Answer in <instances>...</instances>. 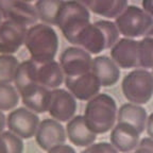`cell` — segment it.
<instances>
[{
    "label": "cell",
    "instance_id": "cell-1",
    "mask_svg": "<svg viewBox=\"0 0 153 153\" xmlns=\"http://www.w3.org/2000/svg\"><path fill=\"white\" fill-rule=\"evenodd\" d=\"M117 115L118 108L115 99L102 93L87 101L83 116L87 127L97 135L112 131Z\"/></svg>",
    "mask_w": 153,
    "mask_h": 153
},
{
    "label": "cell",
    "instance_id": "cell-2",
    "mask_svg": "<svg viewBox=\"0 0 153 153\" xmlns=\"http://www.w3.org/2000/svg\"><path fill=\"white\" fill-rule=\"evenodd\" d=\"M25 45L32 61L38 64L51 62L59 50V37L51 26L36 24L28 28Z\"/></svg>",
    "mask_w": 153,
    "mask_h": 153
},
{
    "label": "cell",
    "instance_id": "cell-3",
    "mask_svg": "<svg viewBox=\"0 0 153 153\" xmlns=\"http://www.w3.org/2000/svg\"><path fill=\"white\" fill-rule=\"evenodd\" d=\"M89 22V10L82 1H63L56 26L70 44L74 45L78 33Z\"/></svg>",
    "mask_w": 153,
    "mask_h": 153
},
{
    "label": "cell",
    "instance_id": "cell-4",
    "mask_svg": "<svg viewBox=\"0 0 153 153\" xmlns=\"http://www.w3.org/2000/svg\"><path fill=\"white\" fill-rule=\"evenodd\" d=\"M122 94L130 103L143 105L153 97V74L149 70H132L124 76L121 83Z\"/></svg>",
    "mask_w": 153,
    "mask_h": 153
},
{
    "label": "cell",
    "instance_id": "cell-5",
    "mask_svg": "<svg viewBox=\"0 0 153 153\" xmlns=\"http://www.w3.org/2000/svg\"><path fill=\"white\" fill-rule=\"evenodd\" d=\"M115 25L123 37L131 39L143 38L153 27V18L143 11V7L129 4L115 19Z\"/></svg>",
    "mask_w": 153,
    "mask_h": 153
},
{
    "label": "cell",
    "instance_id": "cell-6",
    "mask_svg": "<svg viewBox=\"0 0 153 153\" xmlns=\"http://www.w3.org/2000/svg\"><path fill=\"white\" fill-rule=\"evenodd\" d=\"M93 60L91 54L82 48L71 46L62 52L60 56V65L65 78H74L91 71Z\"/></svg>",
    "mask_w": 153,
    "mask_h": 153
},
{
    "label": "cell",
    "instance_id": "cell-7",
    "mask_svg": "<svg viewBox=\"0 0 153 153\" xmlns=\"http://www.w3.org/2000/svg\"><path fill=\"white\" fill-rule=\"evenodd\" d=\"M0 14L4 20L16 22L27 28L37 24L34 3L19 0H0Z\"/></svg>",
    "mask_w": 153,
    "mask_h": 153
},
{
    "label": "cell",
    "instance_id": "cell-8",
    "mask_svg": "<svg viewBox=\"0 0 153 153\" xmlns=\"http://www.w3.org/2000/svg\"><path fill=\"white\" fill-rule=\"evenodd\" d=\"M39 123L41 121L37 115L27 108H15L7 117L9 131L22 139L35 136Z\"/></svg>",
    "mask_w": 153,
    "mask_h": 153
},
{
    "label": "cell",
    "instance_id": "cell-9",
    "mask_svg": "<svg viewBox=\"0 0 153 153\" xmlns=\"http://www.w3.org/2000/svg\"><path fill=\"white\" fill-rule=\"evenodd\" d=\"M78 105L74 96L66 89L56 88L51 91L49 114L59 122H68L74 117Z\"/></svg>",
    "mask_w": 153,
    "mask_h": 153
},
{
    "label": "cell",
    "instance_id": "cell-10",
    "mask_svg": "<svg viewBox=\"0 0 153 153\" xmlns=\"http://www.w3.org/2000/svg\"><path fill=\"white\" fill-rule=\"evenodd\" d=\"M74 45L82 48L89 54H99L108 49L106 36L97 22L86 25L78 33Z\"/></svg>",
    "mask_w": 153,
    "mask_h": 153
},
{
    "label": "cell",
    "instance_id": "cell-11",
    "mask_svg": "<svg viewBox=\"0 0 153 153\" xmlns=\"http://www.w3.org/2000/svg\"><path fill=\"white\" fill-rule=\"evenodd\" d=\"M27 32V27L3 20L0 25V53L13 55V53L17 52L25 44Z\"/></svg>",
    "mask_w": 153,
    "mask_h": 153
},
{
    "label": "cell",
    "instance_id": "cell-12",
    "mask_svg": "<svg viewBox=\"0 0 153 153\" xmlns=\"http://www.w3.org/2000/svg\"><path fill=\"white\" fill-rule=\"evenodd\" d=\"M65 86L74 98L89 101L98 95L101 85L93 71L74 78H65Z\"/></svg>",
    "mask_w": 153,
    "mask_h": 153
},
{
    "label": "cell",
    "instance_id": "cell-13",
    "mask_svg": "<svg viewBox=\"0 0 153 153\" xmlns=\"http://www.w3.org/2000/svg\"><path fill=\"white\" fill-rule=\"evenodd\" d=\"M66 137V130L54 119H44L35 134L38 147L47 152L54 147L64 145Z\"/></svg>",
    "mask_w": 153,
    "mask_h": 153
},
{
    "label": "cell",
    "instance_id": "cell-14",
    "mask_svg": "<svg viewBox=\"0 0 153 153\" xmlns=\"http://www.w3.org/2000/svg\"><path fill=\"white\" fill-rule=\"evenodd\" d=\"M111 59L119 68H138L139 53L138 41L122 37L111 48Z\"/></svg>",
    "mask_w": 153,
    "mask_h": 153
},
{
    "label": "cell",
    "instance_id": "cell-15",
    "mask_svg": "<svg viewBox=\"0 0 153 153\" xmlns=\"http://www.w3.org/2000/svg\"><path fill=\"white\" fill-rule=\"evenodd\" d=\"M111 143L118 152L130 153L136 150L140 143V133L124 122H117L111 131Z\"/></svg>",
    "mask_w": 153,
    "mask_h": 153
},
{
    "label": "cell",
    "instance_id": "cell-16",
    "mask_svg": "<svg viewBox=\"0 0 153 153\" xmlns=\"http://www.w3.org/2000/svg\"><path fill=\"white\" fill-rule=\"evenodd\" d=\"M24 105L33 113L44 114L49 110L51 91L39 84L32 85L19 93Z\"/></svg>",
    "mask_w": 153,
    "mask_h": 153
},
{
    "label": "cell",
    "instance_id": "cell-17",
    "mask_svg": "<svg viewBox=\"0 0 153 153\" xmlns=\"http://www.w3.org/2000/svg\"><path fill=\"white\" fill-rule=\"evenodd\" d=\"M91 71L97 76L101 87H110L119 81L120 68L106 55H99L94 59Z\"/></svg>",
    "mask_w": 153,
    "mask_h": 153
},
{
    "label": "cell",
    "instance_id": "cell-18",
    "mask_svg": "<svg viewBox=\"0 0 153 153\" xmlns=\"http://www.w3.org/2000/svg\"><path fill=\"white\" fill-rule=\"evenodd\" d=\"M66 136L69 141L78 147H89L96 141L97 135L91 131L84 119V116L78 115L67 122Z\"/></svg>",
    "mask_w": 153,
    "mask_h": 153
},
{
    "label": "cell",
    "instance_id": "cell-19",
    "mask_svg": "<svg viewBox=\"0 0 153 153\" xmlns=\"http://www.w3.org/2000/svg\"><path fill=\"white\" fill-rule=\"evenodd\" d=\"M36 80L39 85L48 89H56L65 82V76L60 63L56 61L36 63Z\"/></svg>",
    "mask_w": 153,
    "mask_h": 153
},
{
    "label": "cell",
    "instance_id": "cell-20",
    "mask_svg": "<svg viewBox=\"0 0 153 153\" xmlns=\"http://www.w3.org/2000/svg\"><path fill=\"white\" fill-rule=\"evenodd\" d=\"M147 120H148V114L141 105L126 103L121 105L118 111L117 121L130 124L140 134L146 130Z\"/></svg>",
    "mask_w": 153,
    "mask_h": 153
},
{
    "label": "cell",
    "instance_id": "cell-21",
    "mask_svg": "<svg viewBox=\"0 0 153 153\" xmlns=\"http://www.w3.org/2000/svg\"><path fill=\"white\" fill-rule=\"evenodd\" d=\"M82 2L93 13L108 19H116L129 5L126 0H88Z\"/></svg>",
    "mask_w": 153,
    "mask_h": 153
},
{
    "label": "cell",
    "instance_id": "cell-22",
    "mask_svg": "<svg viewBox=\"0 0 153 153\" xmlns=\"http://www.w3.org/2000/svg\"><path fill=\"white\" fill-rule=\"evenodd\" d=\"M14 84L15 88L17 89L18 93L28 88L30 86L38 84L37 80H36V63L34 61L30 59V60L24 61L19 64L14 79Z\"/></svg>",
    "mask_w": 153,
    "mask_h": 153
},
{
    "label": "cell",
    "instance_id": "cell-23",
    "mask_svg": "<svg viewBox=\"0 0 153 153\" xmlns=\"http://www.w3.org/2000/svg\"><path fill=\"white\" fill-rule=\"evenodd\" d=\"M62 4V0H39L34 3L38 19L48 26H56Z\"/></svg>",
    "mask_w": 153,
    "mask_h": 153
},
{
    "label": "cell",
    "instance_id": "cell-24",
    "mask_svg": "<svg viewBox=\"0 0 153 153\" xmlns=\"http://www.w3.org/2000/svg\"><path fill=\"white\" fill-rule=\"evenodd\" d=\"M19 64L17 57L10 54H0V83L14 82Z\"/></svg>",
    "mask_w": 153,
    "mask_h": 153
},
{
    "label": "cell",
    "instance_id": "cell-25",
    "mask_svg": "<svg viewBox=\"0 0 153 153\" xmlns=\"http://www.w3.org/2000/svg\"><path fill=\"white\" fill-rule=\"evenodd\" d=\"M19 93L11 84L0 83V111L14 110L19 103Z\"/></svg>",
    "mask_w": 153,
    "mask_h": 153
},
{
    "label": "cell",
    "instance_id": "cell-26",
    "mask_svg": "<svg viewBox=\"0 0 153 153\" xmlns=\"http://www.w3.org/2000/svg\"><path fill=\"white\" fill-rule=\"evenodd\" d=\"M22 138L10 131L0 133V153H22L24 152Z\"/></svg>",
    "mask_w": 153,
    "mask_h": 153
},
{
    "label": "cell",
    "instance_id": "cell-27",
    "mask_svg": "<svg viewBox=\"0 0 153 153\" xmlns=\"http://www.w3.org/2000/svg\"><path fill=\"white\" fill-rule=\"evenodd\" d=\"M139 66L140 69L153 68V38L145 36L138 41Z\"/></svg>",
    "mask_w": 153,
    "mask_h": 153
},
{
    "label": "cell",
    "instance_id": "cell-28",
    "mask_svg": "<svg viewBox=\"0 0 153 153\" xmlns=\"http://www.w3.org/2000/svg\"><path fill=\"white\" fill-rule=\"evenodd\" d=\"M96 22L101 27V29L104 32L105 36H106V39H108V49H111L115 44L119 41V36H120V33L118 31L116 25H115V22L102 19V20H98V22Z\"/></svg>",
    "mask_w": 153,
    "mask_h": 153
},
{
    "label": "cell",
    "instance_id": "cell-29",
    "mask_svg": "<svg viewBox=\"0 0 153 153\" xmlns=\"http://www.w3.org/2000/svg\"><path fill=\"white\" fill-rule=\"evenodd\" d=\"M80 153H118V151L113 147L111 143L102 141V143H93Z\"/></svg>",
    "mask_w": 153,
    "mask_h": 153
},
{
    "label": "cell",
    "instance_id": "cell-30",
    "mask_svg": "<svg viewBox=\"0 0 153 153\" xmlns=\"http://www.w3.org/2000/svg\"><path fill=\"white\" fill-rule=\"evenodd\" d=\"M130 153H153V139L150 137L141 139L136 150Z\"/></svg>",
    "mask_w": 153,
    "mask_h": 153
},
{
    "label": "cell",
    "instance_id": "cell-31",
    "mask_svg": "<svg viewBox=\"0 0 153 153\" xmlns=\"http://www.w3.org/2000/svg\"><path fill=\"white\" fill-rule=\"evenodd\" d=\"M143 10L153 18V0H145L141 2Z\"/></svg>",
    "mask_w": 153,
    "mask_h": 153
},
{
    "label": "cell",
    "instance_id": "cell-32",
    "mask_svg": "<svg viewBox=\"0 0 153 153\" xmlns=\"http://www.w3.org/2000/svg\"><path fill=\"white\" fill-rule=\"evenodd\" d=\"M146 130H147V133H148L149 137L153 139V113H151V114L149 115L148 120H147Z\"/></svg>",
    "mask_w": 153,
    "mask_h": 153
},
{
    "label": "cell",
    "instance_id": "cell-33",
    "mask_svg": "<svg viewBox=\"0 0 153 153\" xmlns=\"http://www.w3.org/2000/svg\"><path fill=\"white\" fill-rule=\"evenodd\" d=\"M5 124H7V118H5L4 114L0 111V133L3 132V130L5 128Z\"/></svg>",
    "mask_w": 153,
    "mask_h": 153
},
{
    "label": "cell",
    "instance_id": "cell-34",
    "mask_svg": "<svg viewBox=\"0 0 153 153\" xmlns=\"http://www.w3.org/2000/svg\"><path fill=\"white\" fill-rule=\"evenodd\" d=\"M146 36H149V37H152V38H153V27L151 28V30L148 32V34H147Z\"/></svg>",
    "mask_w": 153,
    "mask_h": 153
},
{
    "label": "cell",
    "instance_id": "cell-35",
    "mask_svg": "<svg viewBox=\"0 0 153 153\" xmlns=\"http://www.w3.org/2000/svg\"><path fill=\"white\" fill-rule=\"evenodd\" d=\"M1 19H2V16H1V14H0V25H1V22H2V20H1Z\"/></svg>",
    "mask_w": 153,
    "mask_h": 153
},
{
    "label": "cell",
    "instance_id": "cell-36",
    "mask_svg": "<svg viewBox=\"0 0 153 153\" xmlns=\"http://www.w3.org/2000/svg\"><path fill=\"white\" fill-rule=\"evenodd\" d=\"M48 153H54V152H53V151H51V150H50V151H48Z\"/></svg>",
    "mask_w": 153,
    "mask_h": 153
},
{
    "label": "cell",
    "instance_id": "cell-37",
    "mask_svg": "<svg viewBox=\"0 0 153 153\" xmlns=\"http://www.w3.org/2000/svg\"><path fill=\"white\" fill-rule=\"evenodd\" d=\"M152 74H153V72H152Z\"/></svg>",
    "mask_w": 153,
    "mask_h": 153
}]
</instances>
